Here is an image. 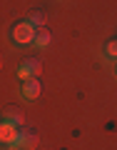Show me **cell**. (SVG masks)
<instances>
[{"instance_id":"6da1fadb","label":"cell","mask_w":117,"mask_h":150,"mask_svg":"<svg viewBox=\"0 0 117 150\" xmlns=\"http://www.w3.org/2000/svg\"><path fill=\"white\" fill-rule=\"evenodd\" d=\"M10 38L15 40L18 45H27V43L35 40V28H32L30 23H18V25H13Z\"/></svg>"},{"instance_id":"7a4b0ae2","label":"cell","mask_w":117,"mask_h":150,"mask_svg":"<svg viewBox=\"0 0 117 150\" xmlns=\"http://www.w3.org/2000/svg\"><path fill=\"white\" fill-rule=\"evenodd\" d=\"M40 70H43V63L37 58H27L25 63L18 68V78L20 80H32V78H37L40 75Z\"/></svg>"},{"instance_id":"3957f363","label":"cell","mask_w":117,"mask_h":150,"mask_svg":"<svg viewBox=\"0 0 117 150\" xmlns=\"http://www.w3.org/2000/svg\"><path fill=\"white\" fill-rule=\"evenodd\" d=\"M35 143H37V135L32 130H20L18 138L13 140V150H30Z\"/></svg>"},{"instance_id":"277c9868","label":"cell","mask_w":117,"mask_h":150,"mask_svg":"<svg viewBox=\"0 0 117 150\" xmlns=\"http://www.w3.org/2000/svg\"><path fill=\"white\" fill-rule=\"evenodd\" d=\"M18 125H13V123H5V120H0V143H10V148H13V140L18 138Z\"/></svg>"},{"instance_id":"5b68a950","label":"cell","mask_w":117,"mask_h":150,"mask_svg":"<svg viewBox=\"0 0 117 150\" xmlns=\"http://www.w3.org/2000/svg\"><path fill=\"white\" fill-rule=\"evenodd\" d=\"M40 93H43V85H40V80H37V78L25 80V85H22V95H25L27 100H37V98H40Z\"/></svg>"},{"instance_id":"8992f818","label":"cell","mask_w":117,"mask_h":150,"mask_svg":"<svg viewBox=\"0 0 117 150\" xmlns=\"http://www.w3.org/2000/svg\"><path fill=\"white\" fill-rule=\"evenodd\" d=\"M3 120L5 123H13V125H22V110L15 108V105H8L3 110Z\"/></svg>"},{"instance_id":"52a82bcc","label":"cell","mask_w":117,"mask_h":150,"mask_svg":"<svg viewBox=\"0 0 117 150\" xmlns=\"http://www.w3.org/2000/svg\"><path fill=\"white\" fill-rule=\"evenodd\" d=\"M32 43H35L37 48H48V45H50V30H48V28H37Z\"/></svg>"},{"instance_id":"ba28073f","label":"cell","mask_w":117,"mask_h":150,"mask_svg":"<svg viewBox=\"0 0 117 150\" xmlns=\"http://www.w3.org/2000/svg\"><path fill=\"white\" fill-rule=\"evenodd\" d=\"M27 23H30L32 28H35V25H37V28H43V23H45V13H43V10H32L30 15H27Z\"/></svg>"},{"instance_id":"9c48e42d","label":"cell","mask_w":117,"mask_h":150,"mask_svg":"<svg viewBox=\"0 0 117 150\" xmlns=\"http://www.w3.org/2000/svg\"><path fill=\"white\" fill-rule=\"evenodd\" d=\"M105 55L110 60H117V40H110V43L105 45Z\"/></svg>"}]
</instances>
